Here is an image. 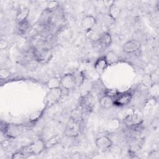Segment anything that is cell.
Instances as JSON below:
<instances>
[{"label": "cell", "mask_w": 159, "mask_h": 159, "mask_svg": "<svg viewBox=\"0 0 159 159\" xmlns=\"http://www.w3.org/2000/svg\"><path fill=\"white\" fill-rule=\"evenodd\" d=\"M1 132L9 139H16L20 136L24 130V127L20 124L1 123Z\"/></svg>", "instance_id": "6da1fadb"}, {"label": "cell", "mask_w": 159, "mask_h": 159, "mask_svg": "<svg viewBox=\"0 0 159 159\" xmlns=\"http://www.w3.org/2000/svg\"><path fill=\"white\" fill-rule=\"evenodd\" d=\"M46 148L45 142L43 140L39 139L33 142L30 144L23 147L20 150L24 152L27 155H37L42 153Z\"/></svg>", "instance_id": "7a4b0ae2"}, {"label": "cell", "mask_w": 159, "mask_h": 159, "mask_svg": "<svg viewBox=\"0 0 159 159\" xmlns=\"http://www.w3.org/2000/svg\"><path fill=\"white\" fill-rule=\"evenodd\" d=\"M81 130V122L70 117L65 129V135L70 138H76L80 134Z\"/></svg>", "instance_id": "3957f363"}, {"label": "cell", "mask_w": 159, "mask_h": 159, "mask_svg": "<svg viewBox=\"0 0 159 159\" xmlns=\"http://www.w3.org/2000/svg\"><path fill=\"white\" fill-rule=\"evenodd\" d=\"M63 92L60 88L49 89L45 97V107H49L56 104L61 98Z\"/></svg>", "instance_id": "277c9868"}, {"label": "cell", "mask_w": 159, "mask_h": 159, "mask_svg": "<svg viewBox=\"0 0 159 159\" xmlns=\"http://www.w3.org/2000/svg\"><path fill=\"white\" fill-rule=\"evenodd\" d=\"M132 93L130 91H125L119 94L114 99V105L117 106H124L127 105L132 100Z\"/></svg>", "instance_id": "5b68a950"}, {"label": "cell", "mask_w": 159, "mask_h": 159, "mask_svg": "<svg viewBox=\"0 0 159 159\" xmlns=\"http://www.w3.org/2000/svg\"><path fill=\"white\" fill-rule=\"evenodd\" d=\"M61 86L65 89L70 90L73 89L76 84V77L71 73L64 75L61 78Z\"/></svg>", "instance_id": "8992f818"}, {"label": "cell", "mask_w": 159, "mask_h": 159, "mask_svg": "<svg viewBox=\"0 0 159 159\" xmlns=\"http://www.w3.org/2000/svg\"><path fill=\"white\" fill-rule=\"evenodd\" d=\"M141 43L135 39L125 42L122 46V51L126 53H132L138 51L141 48Z\"/></svg>", "instance_id": "52a82bcc"}, {"label": "cell", "mask_w": 159, "mask_h": 159, "mask_svg": "<svg viewBox=\"0 0 159 159\" xmlns=\"http://www.w3.org/2000/svg\"><path fill=\"white\" fill-rule=\"evenodd\" d=\"M97 20L96 18L91 15H87L84 16L81 22L82 29L86 32H88L93 29L96 25Z\"/></svg>", "instance_id": "ba28073f"}, {"label": "cell", "mask_w": 159, "mask_h": 159, "mask_svg": "<svg viewBox=\"0 0 159 159\" xmlns=\"http://www.w3.org/2000/svg\"><path fill=\"white\" fill-rule=\"evenodd\" d=\"M95 145L98 149L104 150L111 147L112 145V142L107 136L102 135L96 139Z\"/></svg>", "instance_id": "9c48e42d"}, {"label": "cell", "mask_w": 159, "mask_h": 159, "mask_svg": "<svg viewBox=\"0 0 159 159\" xmlns=\"http://www.w3.org/2000/svg\"><path fill=\"white\" fill-rule=\"evenodd\" d=\"M94 104V98L90 92L85 93L82 96L80 106L84 111H89L92 109Z\"/></svg>", "instance_id": "30bf717a"}, {"label": "cell", "mask_w": 159, "mask_h": 159, "mask_svg": "<svg viewBox=\"0 0 159 159\" xmlns=\"http://www.w3.org/2000/svg\"><path fill=\"white\" fill-rule=\"evenodd\" d=\"M142 122L141 118L136 114H130L124 119L125 124L129 127H134L140 125Z\"/></svg>", "instance_id": "8fae6325"}, {"label": "cell", "mask_w": 159, "mask_h": 159, "mask_svg": "<svg viewBox=\"0 0 159 159\" xmlns=\"http://www.w3.org/2000/svg\"><path fill=\"white\" fill-rule=\"evenodd\" d=\"M108 66H109V65H108L104 56L98 58L96 60V61L94 62V69L99 73H102L107 69Z\"/></svg>", "instance_id": "7c38bea8"}, {"label": "cell", "mask_w": 159, "mask_h": 159, "mask_svg": "<svg viewBox=\"0 0 159 159\" xmlns=\"http://www.w3.org/2000/svg\"><path fill=\"white\" fill-rule=\"evenodd\" d=\"M34 55L37 61L39 62L44 63L50 60L52 53L50 50H43L41 51L36 50L34 52Z\"/></svg>", "instance_id": "4fadbf2b"}, {"label": "cell", "mask_w": 159, "mask_h": 159, "mask_svg": "<svg viewBox=\"0 0 159 159\" xmlns=\"http://www.w3.org/2000/svg\"><path fill=\"white\" fill-rule=\"evenodd\" d=\"M97 42L99 43L101 47L106 48L111 45L112 42V37L109 32H104Z\"/></svg>", "instance_id": "5bb4252c"}, {"label": "cell", "mask_w": 159, "mask_h": 159, "mask_svg": "<svg viewBox=\"0 0 159 159\" xmlns=\"http://www.w3.org/2000/svg\"><path fill=\"white\" fill-rule=\"evenodd\" d=\"M104 57L109 65H114L119 61V55L113 50L108 51L104 55Z\"/></svg>", "instance_id": "9a60e30c"}, {"label": "cell", "mask_w": 159, "mask_h": 159, "mask_svg": "<svg viewBox=\"0 0 159 159\" xmlns=\"http://www.w3.org/2000/svg\"><path fill=\"white\" fill-rule=\"evenodd\" d=\"M29 14V9L28 7H23L21 8L17 13L16 20L17 23L24 22L27 20V19Z\"/></svg>", "instance_id": "2e32d148"}, {"label": "cell", "mask_w": 159, "mask_h": 159, "mask_svg": "<svg viewBox=\"0 0 159 159\" xmlns=\"http://www.w3.org/2000/svg\"><path fill=\"white\" fill-rule=\"evenodd\" d=\"M99 105L104 108H109L114 106V99L106 95L102 96L99 100Z\"/></svg>", "instance_id": "e0dca14e"}, {"label": "cell", "mask_w": 159, "mask_h": 159, "mask_svg": "<svg viewBox=\"0 0 159 159\" xmlns=\"http://www.w3.org/2000/svg\"><path fill=\"white\" fill-rule=\"evenodd\" d=\"M84 110L81 107V106H80L79 107H76L75 109H74L71 113V116H70V118H72L76 120L80 121L81 122L83 119V114H84Z\"/></svg>", "instance_id": "ac0fdd59"}, {"label": "cell", "mask_w": 159, "mask_h": 159, "mask_svg": "<svg viewBox=\"0 0 159 159\" xmlns=\"http://www.w3.org/2000/svg\"><path fill=\"white\" fill-rule=\"evenodd\" d=\"M109 16L112 20L117 19L121 13V9L115 4L112 5L109 9Z\"/></svg>", "instance_id": "d6986e66"}, {"label": "cell", "mask_w": 159, "mask_h": 159, "mask_svg": "<svg viewBox=\"0 0 159 159\" xmlns=\"http://www.w3.org/2000/svg\"><path fill=\"white\" fill-rule=\"evenodd\" d=\"M46 86L49 89L60 88L61 81L60 78L54 76L50 78L46 83Z\"/></svg>", "instance_id": "ffe728a7"}, {"label": "cell", "mask_w": 159, "mask_h": 159, "mask_svg": "<svg viewBox=\"0 0 159 159\" xmlns=\"http://www.w3.org/2000/svg\"><path fill=\"white\" fill-rule=\"evenodd\" d=\"M29 27V23L27 20L17 23L16 26V33L19 35H22L27 32Z\"/></svg>", "instance_id": "44dd1931"}, {"label": "cell", "mask_w": 159, "mask_h": 159, "mask_svg": "<svg viewBox=\"0 0 159 159\" xmlns=\"http://www.w3.org/2000/svg\"><path fill=\"white\" fill-rule=\"evenodd\" d=\"M45 108L46 107H45ZM45 109H43L42 110L35 111L33 112L30 115V116H29V120H30V122H35L37 120H39L40 119V118L42 117Z\"/></svg>", "instance_id": "7402d4cb"}, {"label": "cell", "mask_w": 159, "mask_h": 159, "mask_svg": "<svg viewBox=\"0 0 159 159\" xmlns=\"http://www.w3.org/2000/svg\"><path fill=\"white\" fill-rule=\"evenodd\" d=\"M149 93L150 97L155 98L157 99L159 94V86L158 84H153L149 88Z\"/></svg>", "instance_id": "603a6c76"}, {"label": "cell", "mask_w": 159, "mask_h": 159, "mask_svg": "<svg viewBox=\"0 0 159 159\" xmlns=\"http://www.w3.org/2000/svg\"><path fill=\"white\" fill-rule=\"evenodd\" d=\"M59 6V3L57 1H49L47 4V7H46V11L51 12L55 10H56Z\"/></svg>", "instance_id": "cb8c5ba5"}, {"label": "cell", "mask_w": 159, "mask_h": 159, "mask_svg": "<svg viewBox=\"0 0 159 159\" xmlns=\"http://www.w3.org/2000/svg\"><path fill=\"white\" fill-rule=\"evenodd\" d=\"M142 84L146 88H149L153 84L150 76V74L144 75L142 78Z\"/></svg>", "instance_id": "d4e9b609"}, {"label": "cell", "mask_w": 159, "mask_h": 159, "mask_svg": "<svg viewBox=\"0 0 159 159\" xmlns=\"http://www.w3.org/2000/svg\"><path fill=\"white\" fill-rule=\"evenodd\" d=\"M119 92L116 89H106L104 91V95L108 96L111 98H116Z\"/></svg>", "instance_id": "484cf974"}, {"label": "cell", "mask_w": 159, "mask_h": 159, "mask_svg": "<svg viewBox=\"0 0 159 159\" xmlns=\"http://www.w3.org/2000/svg\"><path fill=\"white\" fill-rule=\"evenodd\" d=\"M26 155H27V154L25 153L24 152H22V150H19V151H17V152L14 153L11 156V158H12V159H22V158H26Z\"/></svg>", "instance_id": "4316f807"}, {"label": "cell", "mask_w": 159, "mask_h": 159, "mask_svg": "<svg viewBox=\"0 0 159 159\" xmlns=\"http://www.w3.org/2000/svg\"><path fill=\"white\" fill-rule=\"evenodd\" d=\"M11 75L10 71L5 68H1L0 70V78L1 80H5L7 79L9 76Z\"/></svg>", "instance_id": "83f0119b"}, {"label": "cell", "mask_w": 159, "mask_h": 159, "mask_svg": "<svg viewBox=\"0 0 159 159\" xmlns=\"http://www.w3.org/2000/svg\"><path fill=\"white\" fill-rule=\"evenodd\" d=\"M59 142V137H58L57 136L56 137H53L52 138H51L50 139H49L48 141L45 142V144H46V147L47 148L48 147H51L53 146L54 145H56L57 143H58Z\"/></svg>", "instance_id": "f1b7e54d"}, {"label": "cell", "mask_w": 159, "mask_h": 159, "mask_svg": "<svg viewBox=\"0 0 159 159\" xmlns=\"http://www.w3.org/2000/svg\"><path fill=\"white\" fill-rule=\"evenodd\" d=\"M150 76L152 82V84H158L159 81V76L158 73L156 71H153L150 74Z\"/></svg>", "instance_id": "f546056e"}, {"label": "cell", "mask_w": 159, "mask_h": 159, "mask_svg": "<svg viewBox=\"0 0 159 159\" xmlns=\"http://www.w3.org/2000/svg\"><path fill=\"white\" fill-rule=\"evenodd\" d=\"M148 158L150 159H158L159 158L158 151L155 150L151 151L148 154Z\"/></svg>", "instance_id": "4dcf8cb0"}, {"label": "cell", "mask_w": 159, "mask_h": 159, "mask_svg": "<svg viewBox=\"0 0 159 159\" xmlns=\"http://www.w3.org/2000/svg\"><path fill=\"white\" fill-rule=\"evenodd\" d=\"M103 4L104 5V6L107 8L108 9L115 4V2L114 1H111V0H105L102 1Z\"/></svg>", "instance_id": "1f68e13d"}, {"label": "cell", "mask_w": 159, "mask_h": 159, "mask_svg": "<svg viewBox=\"0 0 159 159\" xmlns=\"http://www.w3.org/2000/svg\"><path fill=\"white\" fill-rule=\"evenodd\" d=\"M26 44H27V42H26L25 38L21 37L20 39H19V43H18V46H20V48L24 47V46H25Z\"/></svg>", "instance_id": "d6a6232c"}, {"label": "cell", "mask_w": 159, "mask_h": 159, "mask_svg": "<svg viewBox=\"0 0 159 159\" xmlns=\"http://www.w3.org/2000/svg\"><path fill=\"white\" fill-rule=\"evenodd\" d=\"M7 45H8V43L5 39L1 40V41H0V48L1 50H4L5 48H6Z\"/></svg>", "instance_id": "836d02e7"}]
</instances>
